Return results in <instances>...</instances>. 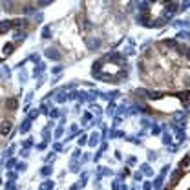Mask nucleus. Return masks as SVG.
<instances>
[{
  "label": "nucleus",
  "mask_w": 190,
  "mask_h": 190,
  "mask_svg": "<svg viewBox=\"0 0 190 190\" xmlns=\"http://www.w3.org/2000/svg\"><path fill=\"white\" fill-rule=\"evenodd\" d=\"M11 50H13V44H7V46L4 48V53H6V55H9V53H11Z\"/></svg>",
  "instance_id": "20e7f679"
},
{
  "label": "nucleus",
  "mask_w": 190,
  "mask_h": 190,
  "mask_svg": "<svg viewBox=\"0 0 190 190\" xmlns=\"http://www.w3.org/2000/svg\"><path fill=\"white\" fill-rule=\"evenodd\" d=\"M11 28V24L9 22H4V24H0V33H4V31H7Z\"/></svg>",
  "instance_id": "7ed1b4c3"
},
{
  "label": "nucleus",
  "mask_w": 190,
  "mask_h": 190,
  "mask_svg": "<svg viewBox=\"0 0 190 190\" xmlns=\"http://www.w3.org/2000/svg\"><path fill=\"white\" fill-rule=\"evenodd\" d=\"M9 130H11V123H9V121H4L2 126H0V133L6 135V133H9Z\"/></svg>",
  "instance_id": "f257e3e1"
},
{
  "label": "nucleus",
  "mask_w": 190,
  "mask_h": 190,
  "mask_svg": "<svg viewBox=\"0 0 190 190\" xmlns=\"http://www.w3.org/2000/svg\"><path fill=\"white\" fill-rule=\"evenodd\" d=\"M188 57H190V50H188Z\"/></svg>",
  "instance_id": "423d86ee"
},
{
  "label": "nucleus",
  "mask_w": 190,
  "mask_h": 190,
  "mask_svg": "<svg viewBox=\"0 0 190 190\" xmlns=\"http://www.w3.org/2000/svg\"><path fill=\"white\" fill-rule=\"evenodd\" d=\"M187 165H190V155L185 159V161H181V166H187Z\"/></svg>",
  "instance_id": "39448f33"
},
{
  "label": "nucleus",
  "mask_w": 190,
  "mask_h": 190,
  "mask_svg": "<svg viewBox=\"0 0 190 190\" xmlns=\"http://www.w3.org/2000/svg\"><path fill=\"white\" fill-rule=\"evenodd\" d=\"M6 106L11 108V110H15V108H17V101H15V99H9V101L6 102Z\"/></svg>",
  "instance_id": "f03ea898"
}]
</instances>
